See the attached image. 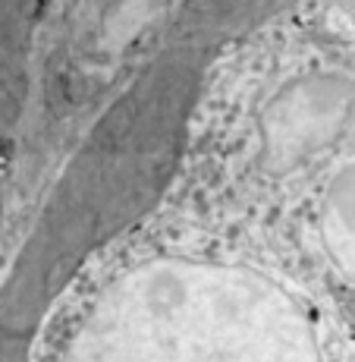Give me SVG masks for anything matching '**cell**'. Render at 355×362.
Segmentation results:
<instances>
[{
	"label": "cell",
	"instance_id": "cell-1",
	"mask_svg": "<svg viewBox=\"0 0 355 362\" xmlns=\"http://www.w3.org/2000/svg\"><path fill=\"white\" fill-rule=\"evenodd\" d=\"M64 362H324V353L308 312L274 277L155 259L97 296Z\"/></svg>",
	"mask_w": 355,
	"mask_h": 362
},
{
	"label": "cell",
	"instance_id": "cell-2",
	"mask_svg": "<svg viewBox=\"0 0 355 362\" xmlns=\"http://www.w3.org/2000/svg\"><path fill=\"white\" fill-rule=\"evenodd\" d=\"M355 114V92L337 76H308L264 110V142L277 158H305L330 145Z\"/></svg>",
	"mask_w": 355,
	"mask_h": 362
},
{
	"label": "cell",
	"instance_id": "cell-3",
	"mask_svg": "<svg viewBox=\"0 0 355 362\" xmlns=\"http://www.w3.org/2000/svg\"><path fill=\"white\" fill-rule=\"evenodd\" d=\"M321 240L327 255L355 281V158L339 167L321 202Z\"/></svg>",
	"mask_w": 355,
	"mask_h": 362
}]
</instances>
